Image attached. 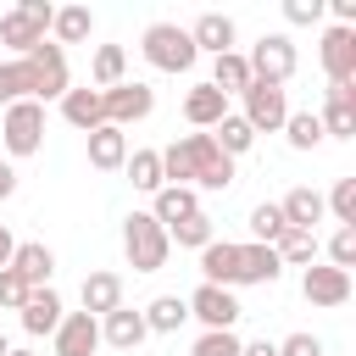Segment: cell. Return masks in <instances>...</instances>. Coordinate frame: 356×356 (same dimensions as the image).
<instances>
[{
	"mask_svg": "<svg viewBox=\"0 0 356 356\" xmlns=\"http://www.w3.org/2000/svg\"><path fill=\"white\" fill-rule=\"evenodd\" d=\"M161 178L184 189H234V161L211 145V134H184L161 150Z\"/></svg>",
	"mask_w": 356,
	"mask_h": 356,
	"instance_id": "1",
	"label": "cell"
},
{
	"mask_svg": "<svg viewBox=\"0 0 356 356\" xmlns=\"http://www.w3.org/2000/svg\"><path fill=\"white\" fill-rule=\"evenodd\" d=\"M122 256H128L134 273H161L167 256H172V239L150 211H128L122 217Z\"/></svg>",
	"mask_w": 356,
	"mask_h": 356,
	"instance_id": "2",
	"label": "cell"
},
{
	"mask_svg": "<svg viewBox=\"0 0 356 356\" xmlns=\"http://www.w3.org/2000/svg\"><path fill=\"white\" fill-rule=\"evenodd\" d=\"M50 17H56L50 0H17L11 11H0V44L11 50V61H22L33 44L50 39Z\"/></svg>",
	"mask_w": 356,
	"mask_h": 356,
	"instance_id": "3",
	"label": "cell"
},
{
	"mask_svg": "<svg viewBox=\"0 0 356 356\" xmlns=\"http://www.w3.org/2000/svg\"><path fill=\"white\" fill-rule=\"evenodd\" d=\"M139 56H145L156 72H189V67L200 61L189 28H178V22H150L145 39H139Z\"/></svg>",
	"mask_w": 356,
	"mask_h": 356,
	"instance_id": "4",
	"label": "cell"
},
{
	"mask_svg": "<svg viewBox=\"0 0 356 356\" xmlns=\"http://www.w3.org/2000/svg\"><path fill=\"white\" fill-rule=\"evenodd\" d=\"M0 145H6L11 161L39 156V150H44V106H39V100H11V106H0Z\"/></svg>",
	"mask_w": 356,
	"mask_h": 356,
	"instance_id": "5",
	"label": "cell"
},
{
	"mask_svg": "<svg viewBox=\"0 0 356 356\" xmlns=\"http://www.w3.org/2000/svg\"><path fill=\"white\" fill-rule=\"evenodd\" d=\"M22 67H28V100H61L67 89H72V78H67V50L61 44H33L28 56H22Z\"/></svg>",
	"mask_w": 356,
	"mask_h": 356,
	"instance_id": "6",
	"label": "cell"
},
{
	"mask_svg": "<svg viewBox=\"0 0 356 356\" xmlns=\"http://www.w3.org/2000/svg\"><path fill=\"white\" fill-rule=\"evenodd\" d=\"M245 67H250V78H261V83H289L295 67H300L295 39H289V33H261V39L245 50Z\"/></svg>",
	"mask_w": 356,
	"mask_h": 356,
	"instance_id": "7",
	"label": "cell"
},
{
	"mask_svg": "<svg viewBox=\"0 0 356 356\" xmlns=\"http://www.w3.org/2000/svg\"><path fill=\"white\" fill-rule=\"evenodd\" d=\"M100 111L111 128H128V122H145L156 111V89L139 83V78H122L117 89H100Z\"/></svg>",
	"mask_w": 356,
	"mask_h": 356,
	"instance_id": "8",
	"label": "cell"
},
{
	"mask_svg": "<svg viewBox=\"0 0 356 356\" xmlns=\"http://www.w3.org/2000/svg\"><path fill=\"white\" fill-rule=\"evenodd\" d=\"M239 100H245L239 117H245L256 134H278L284 117H289V95H284V83H261V78H250V89H245Z\"/></svg>",
	"mask_w": 356,
	"mask_h": 356,
	"instance_id": "9",
	"label": "cell"
},
{
	"mask_svg": "<svg viewBox=\"0 0 356 356\" xmlns=\"http://www.w3.org/2000/svg\"><path fill=\"white\" fill-rule=\"evenodd\" d=\"M184 306H189V317L200 328H234L245 317V306L234 300V289H217V284H200L195 295H184Z\"/></svg>",
	"mask_w": 356,
	"mask_h": 356,
	"instance_id": "10",
	"label": "cell"
},
{
	"mask_svg": "<svg viewBox=\"0 0 356 356\" xmlns=\"http://www.w3.org/2000/svg\"><path fill=\"white\" fill-rule=\"evenodd\" d=\"M300 295H306L312 306L334 312V306H345V300H350V273H339V267H328V261H323V267L312 261V267L300 273Z\"/></svg>",
	"mask_w": 356,
	"mask_h": 356,
	"instance_id": "11",
	"label": "cell"
},
{
	"mask_svg": "<svg viewBox=\"0 0 356 356\" xmlns=\"http://www.w3.org/2000/svg\"><path fill=\"white\" fill-rule=\"evenodd\" d=\"M317 56H323L328 83H356V28H328Z\"/></svg>",
	"mask_w": 356,
	"mask_h": 356,
	"instance_id": "12",
	"label": "cell"
},
{
	"mask_svg": "<svg viewBox=\"0 0 356 356\" xmlns=\"http://www.w3.org/2000/svg\"><path fill=\"white\" fill-rule=\"evenodd\" d=\"M56 356H95L100 350V317H89V312H67L61 323H56Z\"/></svg>",
	"mask_w": 356,
	"mask_h": 356,
	"instance_id": "13",
	"label": "cell"
},
{
	"mask_svg": "<svg viewBox=\"0 0 356 356\" xmlns=\"http://www.w3.org/2000/svg\"><path fill=\"white\" fill-rule=\"evenodd\" d=\"M317 122H323V139H356V89L328 83V100H323Z\"/></svg>",
	"mask_w": 356,
	"mask_h": 356,
	"instance_id": "14",
	"label": "cell"
},
{
	"mask_svg": "<svg viewBox=\"0 0 356 356\" xmlns=\"http://www.w3.org/2000/svg\"><path fill=\"white\" fill-rule=\"evenodd\" d=\"M11 273H17L28 289H50V278H56V250H50V245H39V239H17Z\"/></svg>",
	"mask_w": 356,
	"mask_h": 356,
	"instance_id": "15",
	"label": "cell"
},
{
	"mask_svg": "<svg viewBox=\"0 0 356 356\" xmlns=\"http://www.w3.org/2000/svg\"><path fill=\"white\" fill-rule=\"evenodd\" d=\"M150 339V328H145V312H134V306H117V312H106L100 317V345H111V350H139Z\"/></svg>",
	"mask_w": 356,
	"mask_h": 356,
	"instance_id": "16",
	"label": "cell"
},
{
	"mask_svg": "<svg viewBox=\"0 0 356 356\" xmlns=\"http://www.w3.org/2000/svg\"><path fill=\"white\" fill-rule=\"evenodd\" d=\"M222 117H228V95H222V89H211V83H189V95H184V122L211 134Z\"/></svg>",
	"mask_w": 356,
	"mask_h": 356,
	"instance_id": "17",
	"label": "cell"
},
{
	"mask_svg": "<svg viewBox=\"0 0 356 356\" xmlns=\"http://www.w3.org/2000/svg\"><path fill=\"white\" fill-rule=\"evenodd\" d=\"M284 278V261L273 245H239V267H234V284H278Z\"/></svg>",
	"mask_w": 356,
	"mask_h": 356,
	"instance_id": "18",
	"label": "cell"
},
{
	"mask_svg": "<svg viewBox=\"0 0 356 356\" xmlns=\"http://www.w3.org/2000/svg\"><path fill=\"white\" fill-rule=\"evenodd\" d=\"M17 317H22V334H33V339H39V334H56V323L67 317V306H61V295H56V289H28V300H22V312H17Z\"/></svg>",
	"mask_w": 356,
	"mask_h": 356,
	"instance_id": "19",
	"label": "cell"
},
{
	"mask_svg": "<svg viewBox=\"0 0 356 356\" xmlns=\"http://www.w3.org/2000/svg\"><path fill=\"white\" fill-rule=\"evenodd\" d=\"M83 139H89V167H95V172H122V161H128V134H122V128L100 122V128L83 134Z\"/></svg>",
	"mask_w": 356,
	"mask_h": 356,
	"instance_id": "20",
	"label": "cell"
},
{
	"mask_svg": "<svg viewBox=\"0 0 356 356\" xmlns=\"http://www.w3.org/2000/svg\"><path fill=\"white\" fill-rule=\"evenodd\" d=\"M200 211V189H184V184H161L156 195H150V217L161 222V228H172V222H184V217H195Z\"/></svg>",
	"mask_w": 356,
	"mask_h": 356,
	"instance_id": "21",
	"label": "cell"
},
{
	"mask_svg": "<svg viewBox=\"0 0 356 356\" xmlns=\"http://www.w3.org/2000/svg\"><path fill=\"white\" fill-rule=\"evenodd\" d=\"M278 211H284V228H312V234H317V222H323L328 206H323V195H317L312 184H295V189L278 200Z\"/></svg>",
	"mask_w": 356,
	"mask_h": 356,
	"instance_id": "22",
	"label": "cell"
},
{
	"mask_svg": "<svg viewBox=\"0 0 356 356\" xmlns=\"http://www.w3.org/2000/svg\"><path fill=\"white\" fill-rule=\"evenodd\" d=\"M234 17H222V11H200L195 17V28H189V39H195V50H211V56H228L234 50Z\"/></svg>",
	"mask_w": 356,
	"mask_h": 356,
	"instance_id": "23",
	"label": "cell"
},
{
	"mask_svg": "<svg viewBox=\"0 0 356 356\" xmlns=\"http://www.w3.org/2000/svg\"><path fill=\"white\" fill-rule=\"evenodd\" d=\"M234 267H239V245H234V239H211V245L200 250V284L234 289Z\"/></svg>",
	"mask_w": 356,
	"mask_h": 356,
	"instance_id": "24",
	"label": "cell"
},
{
	"mask_svg": "<svg viewBox=\"0 0 356 356\" xmlns=\"http://www.w3.org/2000/svg\"><path fill=\"white\" fill-rule=\"evenodd\" d=\"M78 300H83V312H89V317H106V312H117V306H122V278L100 267V273H89V278H83Z\"/></svg>",
	"mask_w": 356,
	"mask_h": 356,
	"instance_id": "25",
	"label": "cell"
},
{
	"mask_svg": "<svg viewBox=\"0 0 356 356\" xmlns=\"http://www.w3.org/2000/svg\"><path fill=\"white\" fill-rule=\"evenodd\" d=\"M95 33V11L89 6H56V17H50V44H83Z\"/></svg>",
	"mask_w": 356,
	"mask_h": 356,
	"instance_id": "26",
	"label": "cell"
},
{
	"mask_svg": "<svg viewBox=\"0 0 356 356\" xmlns=\"http://www.w3.org/2000/svg\"><path fill=\"white\" fill-rule=\"evenodd\" d=\"M61 117H67L78 134H95V128L106 122V111H100V89H89V83H83V89H67V95H61Z\"/></svg>",
	"mask_w": 356,
	"mask_h": 356,
	"instance_id": "27",
	"label": "cell"
},
{
	"mask_svg": "<svg viewBox=\"0 0 356 356\" xmlns=\"http://www.w3.org/2000/svg\"><path fill=\"white\" fill-rule=\"evenodd\" d=\"M128 78V50L122 44H95V61H89V89H117Z\"/></svg>",
	"mask_w": 356,
	"mask_h": 356,
	"instance_id": "28",
	"label": "cell"
},
{
	"mask_svg": "<svg viewBox=\"0 0 356 356\" xmlns=\"http://www.w3.org/2000/svg\"><path fill=\"white\" fill-rule=\"evenodd\" d=\"M211 89H222L228 100L234 95H245L250 89V67H245V50H228V56H211V78H206Z\"/></svg>",
	"mask_w": 356,
	"mask_h": 356,
	"instance_id": "29",
	"label": "cell"
},
{
	"mask_svg": "<svg viewBox=\"0 0 356 356\" xmlns=\"http://www.w3.org/2000/svg\"><path fill=\"white\" fill-rule=\"evenodd\" d=\"M211 145H217V150H222L228 161H239V156H245V150L256 145V128H250V122H245L239 111H228V117H222V122L211 128Z\"/></svg>",
	"mask_w": 356,
	"mask_h": 356,
	"instance_id": "30",
	"label": "cell"
},
{
	"mask_svg": "<svg viewBox=\"0 0 356 356\" xmlns=\"http://www.w3.org/2000/svg\"><path fill=\"white\" fill-rule=\"evenodd\" d=\"M273 250H278V261H284V267H312V261H317V250H323V239H317L312 228H284Z\"/></svg>",
	"mask_w": 356,
	"mask_h": 356,
	"instance_id": "31",
	"label": "cell"
},
{
	"mask_svg": "<svg viewBox=\"0 0 356 356\" xmlns=\"http://www.w3.org/2000/svg\"><path fill=\"white\" fill-rule=\"evenodd\" d=\"M184 323H189L184 295H156V300L145 306V328H150V334H178Z\"/></svg>",
	"mask_w": 356,
	"mask_h": 356,
	"instance_id": "32",
	"label": "cell"
},
{
	"mask_svg": "<svg viewBox=\"0 0 356 356\" xmlns=\"http://www.w3.org/2000/svg\"><path fill=\"white\" fill-rule=\"evenodd\" d=\"M122 172H128V184L145 189V195H156V189L167 184V178H161V150H128Z\"/></svg>",
	"mask_w": 356,
	"mask_h": 356,
	"instance_id": "33",
	"label": "cell"
},
{
	"mask_svg": "<svg viewBox=\"0 0 356 356\" xmlns=\"http://www.w3.org/2000/svg\"><path fill=\"white\" fill-rule=\"evenodd\" d=\"M278 134L289 139V150H317V145H323V122H317V111H289Z\"/></svg>",
	"mask_w": 356,
	"mask_h": 356,
	"instance_id": "34",
	"label": "cell"
},
{
	"mask_svg": "<svg viewBox=\"0 0 356 356\" xmlns=\"http://www.w3.org/2000/svg\"><path fill=\"white\" fill-rule=\"evenodd\" d=\"M167 239H172V245H184V250H206V245L217 239V228H211V217H206V211H195V217L172 222V228H167Z\"/></svg>",
	"mask_w": 356,
	"mask_h": 356,
	"instance_id": "35",
	"label": "cell"
},
{
	"mask_svg": "<svg viewBox=\"0 0 356 356\" xmlns=\"http://www.w3.org/2000/svg\"><path fill=\"white\" fill-rule=\"evenodd\" d=\"M323 206L334 211V222H339V228H356V178H339V184L323 195Z\"/></svg>",
	"mask_w": 356,
	"mask_h": 356,
	"instance_id": "36",
	"label": "cell"
},
{
	"mask_svg": "<svg viewBox=\"0 0 356 356\" xmlns=\"http://www.w3.org/2000/svg\"><path fill=\"white\" fill-rule=\"evenodd\" d=\"M239 334L234 328H200V339L189 345V356H239Z\"/></svg>",
	"mask_w": 356,
	"mask_h": 356,
	"instance_id": "37",
	"label": "cell"
},
{
	"mask_svg": "<svg viewBox=\"0 0 356 356\" xmlns=\"http://www.w3.org/2000/svg\"><path fill=\"white\" fill-rule=\"evenodd\" d=\"M250 234H256V245H278V234H284V211H278L273 200L250 206Z\"/></svg>",
	"mask_w": 356,
	"mask_h": 356,
	"instance_id": "38",
	"label": "cell"
},
{
	"mask_svg": "<svg viewBox=\"0 0 356 356\" xmlns=\"http://www.w3.org/2000/svg\"><path fill=\"white\" fill-rule=\"evenodd\" d=\"M28 100V67L22 61H0V106Z\"/></svg>",
	"mask_w": 356,
	"mask_h": 356,
	"instance_id": "39",
	"label": "cell"
},
{
	"mask_svg": "<svg viewBox=\"0 0 356 356\" xmlns=\"http://www.w3.org/2000/svg\"><path fill=\"white\" fill-rule=\"evenodd\" d=\"M328 267H339V273L356 267V228H334V239H328Z\"/></svg>",
	"mask_w": 356,
	"mask_h": 356,
	"instance_id": "40",
	"label": "cell"
},
{
	"mask_svg": "<svg viewBox=\"0 0 356 356\" xmlns=\"http://www.w3.org/2000/svg\"><path fill=\"white\" fill-rule=\"evenodd\" d=\"M22 300H28V284L11 267H0V312H22Z\"/></svg>",
	"mask_w": 356,
	"mask_h": 356,
	"instance_id": "41",
	"label": "cell"
},
{
	"mask_svg": "<svg viewBox=\"0 0 356 356\" xmlns=\"http://www.w3.org/2000/svg\"><path fill=\"white\" fill-rule=\"evenodd\" d=\"M284 17L295 28H312V22H323V0H284Z\"/></svg>",
	"mask_w": 356,
	"mask_h": 356,
	"instance_id": "42",
	"label": "cell"
},
{
	"mask_svg": "<svg viewBox=\"0 0 356 356\" xmlns=\"http://www.w3.org/2000/svg\"><path fill=\"white\" fill-rule=\"evenodd\" d=\"M11 195H17V167L0 161V200H11Z\"/></svg>",
	"mask_w": 356,
	"mask_h": 356,
	"instance_id": "43",
	"label": "cell"
},
{
	"mask_svg": "<svg viewBox=\"0 0 356 356\" xmlns=\"http://www.w3.org/2000/svg\"><path fill=\"white\" fill-rule=\"evenodd\" d=\"M11 256H17V239H11V228L0 222V267H11Z\"/></svg>",
	"mask_w": 356,
	"mask_h": 356,
	"instance_id": "44",
	"label": "cell"
},
{
	"mask_svg": "<svg viewBox=\"0 0 356 356\" xmlns=\"http://www.w3.org/2000/svg\"><path fill=\"white\" fill-rule=\"evenodd\" d=\"M239 356H278V345L273 339H250V345H239Z\"/></svg>",
	"mask_w": 356,
	"mask_h": 356,
	"instance_id": "45",
	"label": "cell"
},
{
	"mask_svg": "<svg viewBox=\"0 0 356 356\" xmlns=\"http://www.w3.org/2000/svg\"><path fill=\"white\" fill-rule=\"evenodd\" d=\"M6 356H39V350H28V345H11V350H6Z\"/></svg>",
	"mask_w": 356,
	"mask_h": 356,
	"instance_id": "46",
	"label": "cell"
},
{
	"mask_svg": "<svg viewBox=\"0 0 356 356\" xmlns=\"http://www.w3.org/2000/svg\"><path fill=\"white\" fill-rule=\"evenodd\" d=\"M6 350H11V345H6V334H0V356H6Z\"/></svg>",
	"mask_w": 356,
	"mask_h": 356,
	"instance_id": "47",
	"label": "cell"
}]
</instances>
